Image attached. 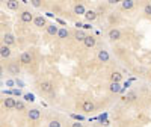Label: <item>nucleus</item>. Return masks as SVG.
I'll use <instances>...</instances> for the list:
<instances>
[{"instance_id":"nucleus-27","label":"nucleus","mask_w":151,"mask_h":127,"mask_svg":"<svg viewBox=\"0 0 151 127\" xmlns=\"http://www.w3.org/2000/svg\"><path fill=\"white\" fill-rule=\"evenodd\" d=\"M24 98H26L27 101H33V100H35V97H33L32 94H26V95H24Z\"/></svg>"},{"instance_id":"nucleus-4","label":"nucleus","mask_w":151,"mask_h":127,"mask_svg":"<svg viewBox=\"0 0 151 127\" xmlns=\"http://www.w3.org/2000/svg\"><path fill=\"white\" fill-rule=\"evenodd\" d=\"M40 88H41L42 92H52V91H53V85L50 83V82H42V83L40 85Z\"/></svg>"},{"instance_id":"nucleus-5","label":"nucleus","mask_w":151,"mask_h":127,"mask_svg":"<svg viewBox=\"0 0 151 127\" xmlns=\"http://www.w3.org/2000/svg\"><path fill=\"white\" fill-rule=\"evenodd\" d=\"M33 20V15L30 14L29 11H24V12H21V21H24V23H30Z\"/></svg>"},{"instance_id":"nucleus-28","label":"nucleus","mask_w":151,"mask_h":127,"mask_svg":"<svg viewBox=\"0 0 151 127\" xmlns=\"http://www.w3.org/2000/svg\"><path fill=\"white\" fill-rule=\"evenodd\" d=\"M32 5H33L35 8H38V6L41 5V0H33V2H32Z\"/></svg>"},{"instance_id":"nucleus-19","label":"nucleus","mask_w":151,"mask_h":127,"mask_svg":"<svg viewBox=\"0 0 151 127\" xmlns=\"http://www.w3.org/2000/svg\"><path fill=\"white\" fill-rule=\"evenodd\" d=\"M6 6L9 9H17L18 8V2H15V0H9V2H6Z\"/></svg>"},{"instance_id":"nucleus-13","label":"nucleus","mask_w":151,"mask_h":127,"mask_svg":"<svg viewBox=\"0 0 151 127\" xmlns=\"http://www.w3.org/2000/svg\"><path fill=\"white\" fill-rule=\"evenodd\" d=\"M85 17L88 21H94L97 18V14H95V11H88V12H85Z\"/></svg>"},{"instance_id":"nucleus-11","label":"nucleus","mask_w":151,"mask_h":127,"mask_svg":"<svg viewBox=\"0 0 151 127\" xmlns=\"http://www.w3.org/2000/svg\"><path fill=\"white\" fill-rule=\"evenodd\" d=\"M98 59L101 62H107L109 61V53L106 52V50H100L98 52Z\"/></svg>"},{"instance_id":"nucleus-17","label":"nucleus","mask_w":151,"mask_h":127,"mask_svg":"<svg viewBox=\"0 0 151 127\" xmlns=\"http://www.w3.org/2000/svg\"><path fill=\"white\" fill-rule=\"evenodd\" d=\"M74 12H76V14H85V6L83 5H76L74 6Z\"/></svg>"},{"instance_id":"nucleus-12","label":"nucleus","mask_w":151,"mask_h":127,"mask_svg":"<svg viewBox=\"0 0 151 127\" xmlns=\"http://www.w3.org/2000/svg\"><path fill=\"white\" fill-rule=\"evenodd\" d=\"M5 106L8 108V109H12L15 106V98H12V97H6L5 98Z\"/></svg>"},{"instance_id":"nucleus-20","label":"nucleus","mask_w":151,"mask_h":127,"mask_svg":"<svg viewBox=\"0 0 151 127\" xmlns=\"http://www.w3.org/2000/svg\"><path fill=\"white\" fill-rule=\"evenodd\" d=\"M122 8L124 9H132L133 8V2H132V0H124V2H122Z\"/></svg>"},{"instance_id":"nucleus-7","label":"nucleus","mask_w":151,"mask_h":127,"mask_svg":"<svg viewBox=\"0 0 151 127\" xmlns=\"http://www.w3.org/2000/svg\"><path fill=\"white\" fill-rule=\"evenodd\" d=\"M83 43H85L86 47H89V48H91V47L95 45L97 41H95V38H94V36H88V35H86V36H85V40H83Z\"/></svg>"},{"instance_id":"nucleus-24","label":"nucleus","mask_w":151,"mask_h":127,"mask_svg":"<svg viewBox=\"0 0 151 127\" xmlns=\"http://www.w3.org/2000/svg\"><path fill=\"white\" fill-rule=\"evenodd\" d=\"M124 98H125V100H129V101H133V100L136 98V94H134V92H129V94L125 95Z\"/></svg>"},{"instance_id":"nucleus-26","label":"nucleus","mask_w":151,"mask_h":127,"mask_svg":"<svg viewBox=\"0 0 151 127\" xmlns=\"http://www.w3.org/2000/svg\"><path fill=\"white\" fill-rule=\"evenodd\" d=\"M144 12L147 15H151V5H147L145 8H144Z\"/></svg>"},{"instance_id":"nucleus-15","label":"nucleus","mask_w":151,"mask_h":127,"mask_svg":"<svg viewBox=\"0 0 151 127\" xmlns=\"http://www.w3.org/2000/svg\"><path fill=\"white\" fill-rule=\"evenodd\" d=\"M110 79H112V83H119L121 79H122V76H121L119 73H112Z\"/></svg>"},{"instance_id":"nucleus-14","label":"nucleus","mask_w":151,"mask_h":127,"mask_svg":"<svg viewBox=\"0 0 151 127\" xmlns=\"http://www.w3.org/2000/svg\"><path fill=\"white\" fill-rule=\"evenodd\" d=\"M33 21H35V26H38V27L45 26V18L44 17H36V18H33Z\"/></svg>"},{"instance_id":"nucleus-10","label":"nucleus","mask_w":151,"mask_h":127,"mask_svg":"<svg viewBox=\"0 0 151 127\" xmlns=\"http://www.w3.org/2000/svg\"><path fill=\"white\" fill-rule=\"evenodd\" d=\"M0 56L2 58H9L11 56V48L6 47V45H2L0 47Z\"/></svg>"},{"instance_id":"nucleus-8","label":"nucleus","mask_w":151,"mask_h":127,"mask_svg":"<svg viewBox=\"0 0 151 127\" xmlns=\"http://www.w3.org/2000/svg\"><path fill=\"white\" fill-rule=\"evenodd\" d=\"M82 108H83V110L85 112H92L94 110V103L92 101H89V100H86V101H83V105H82Z\"/></svg>"},{"instance_id":"nucleus-2","label":"nucleus","mask_w":151,"mask_h":127,"mask_svg":"<svg viewBox=\"0 0 151 127\" xmlns=\"http://www.w3.org/2000/svg\"><path fill=\"white\" fill-rule=\"evenodd\" d=\"M3 41H5V45L9 47V45H12V44H15V36L12 35V33H6V35L3 36Z\"/></svg>"},{"instance_id":"nucleus-21","label":"nucleus","mask_w":151,"mask_h":127,"mask_svg":"<svg viewBox=\"0 0 151 127\" xmlns=\"http://www.w3.org/2000/svg\"><path fill=\"white\" fill-rule=\"evenodd\" d=\"M110 91H112V92H119V91H121L119 83H112V85H110Z\"/></svg>"},{"instance_id":"nucleus-1","label":"nucleus","mask_w":151,"mask_h":127,"mask_svg":"<svg viewBox=\"0 0 151 127\" xmlns=\"http://www.w3.org/2000/svg\"><path fill=\"white\" fill-rule=\"evenodd\" d=\"M20 62L23 64V65H29V64L32 62V55H30L29 52L21 53V56H20Z\"/></svg>"},{"instance_id":"nucleus-9","label":"nucleus","mask_w":151,"mask_h":127,"mask_svg":"<svg viewBox=\"0 0 151 127\" xmlns=\"http://www.w3.org/2000/svg\"><path fill=\"white\" fill-rule=\"evenodd\" d=\"M40 115H41V113H40V110H38V109H30L29 112H27V117L30 118V120H38V118H40Z\"/></svg>"},{"instance_id":"nucleus-30","label":"nucleus","mask_w":151,"mask_h":127,"mask_svg":"<svg viewBox=\"0 0 151 127\" xmlns=\"http://www.w3.org/2000/svg\"><path fill=\"white\" fill-rule=\"evenodd\" d=\"M2 74H3V67L0 65V76H2Z\"/></svg>"},{"instance_id":"nucleus-29","label":"nucleus","mask_w":151,"mask_h":127,"mask_svg":"<svg viewBox=\"0 0 151 127\" xmlns=\"http://www.w3.org/2000/svg\"><path fill=\"white\" fill-rule=\"evenodd\" d=\"M71 127H83V126H82V123H73Z\"/></svg>"},{"instance_id":"nucleus-6","label":"nucleus","mask_w":151,"mask_h":127,"mask_svg":"<svg viewBox=\"0 0 151 127\" xmlns=\"http://www.w3.org/2000/svg\"><path fill=\"white\" fill-rule=\"evenodd\" d=\"M109 38H110V40H113V41L119 40V38H121V32L118 29H110L109 30Z\"/></svg>"},{"instance_id":"nucleus-3","label":"nucleus","mask_w":151,"mask_h":127,"mask_svg":"<svg viewBox=\"0 0 151 127\" xmlns=\"http://www.w3.org/2000/svg\"><path fill=\"white\" fill-rule=\"evenodd\" d=\"M8 70H9L11 74H18V73H20V65H18V62H12V64H9Z\"/></svg>"},{"instance_id":"nucleus-23","label":"nucleus","mask_w":151,"mask_h":127,"mask_svg":"<svg viewBox=\"0 0 151 127\" xmlns=\"http://www.w3.org/2000/svg\"><path fill=\"white\" fill-rule=\"evenodd\" d=\"M17 110H24V103H23V101H17L15 100V106H14Z\"/></svg>"},{"instance_id":"nucleus-22","label":"nucleus","mask_w":151,"mask_h":127,"mask_svg":"<svg viewBox=\"0 0 151 127\" xmlns=\"http://www.w3.org/2000/svg\"><path fill=\"white\" fill-rule=\"evenodd\" d=\"M58 35H59V38H67L68 36V30L67 29H59L58 30Z\"/></svg>"},{"instance_id":"nucleus-25","label":"nucleus","mask_w":151,"mask_h":127,"mask_svg":"<svg viewBox=\"0 0 151 127\" xmlns=\"http://www.w3.org/2000/svg\"><path fill=\"white\" fill-rule=\"evenodd\" d=\"M48 127H60V123L58 120H53V121H50V126Z\"/></svg>"},{"instance_id":"nucleus-16","label":"nucleus","mask_w":151,"mask_h":127,"mask_svg":"<svg viewBox=\"0 0 151 127\" xmlns=\"http://www.w3.org/2000/svg\"><path fill=\"white\" fill-rule=\"evenodd\" d=\"M58 30H59V29L55 26V24H50V26H47V32H48L50 35H56Z\"/></svg>"},{"instance_id":"nucleus-18","label":"nucleus","mask_w":151,"mask_h":127,"mask_svg":"<svg viewBox=\"0 0 151 127\" xmlns=\"http://www.w3.org/2000/svg\"><path fill=\"white\" fill-rule=\"evenodd\" d=\"M85 36H86V35H85L82 30H77V32L74 33V38H76L77 41H83V40H85Z\"/></svg>"}]
</instances>
